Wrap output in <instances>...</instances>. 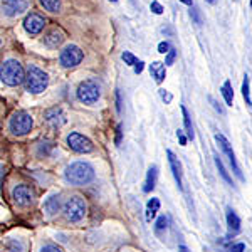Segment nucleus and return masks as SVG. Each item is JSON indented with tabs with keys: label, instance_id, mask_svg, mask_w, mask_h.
Wrapping results in <instances>:
<instances>
[{
	"label": "nucleus",
	"instance_id": "1",
	"mask_svg": "<svg viewBox=\"0 0 252 252\" xmlns=\"http://www.w3.org/2000/svg\"><path fill=\"white\" fill-rule=\"evenodd\" d=\"M64 178L71 185H88L94 180V168L86 161H74L66 168Z\"/></svg>",
	"mask_w": 252,
	"mask_h": 252
},
{
	"label": "nucleus",
	"instance_id": "2",
	"mask_svg": "<svg viewBox=\"0 0 252 252\" xmlns=\"http://www.w3.org/2000/svg\"><path fill=\"white\" fill-rule=\"evenodd\" d=\"M26 79V72L19 61L9 59L0 66V81L7 86H19Z\"/></svg>",
	"mask_w": 252,
	"mask_h": 252
},
{
	"label": "nucleus",
	"instance_id": "3",
	"mask_svg": "<svg viewBox=\"0 0 252 252\" xmlns=\"http://www.w3.org/2000/svg\"><path fill=\"white\" fill-rule=\"evenodd\" d=\"M24 81H26L27 91L32 93V94H39V93H42L44 89L47 88L49 76H47V72L42 71V69L31 66L27 69V74H26V79Z\"/></svg>",
	"mask_w": 252,
	"mask_h": 252
},
{
	"label": "nucleus",
	"instance_id": "4",
	"mask_svg": "<svg viewBox=\"0 0 252 252\" xmlns=\"http://www.w3.org/2000/svg\"><path fill=\"white\" fill-rule=\"evenodd\" d=\"M32 116L27 111H17L14 113V116L10 118V123H9V129L12 131V135H17V136H24L32 129Z\"/></svg>",
	"mask_w": 252,
	"mask_h": 252
},
{
	"label": "nucleus",
	"instance_id": "5",
	"mask_svg": "<svg viewBox=\"0 0 252 252\" xmlns=\"http://www.w3.org/2000/svg\"><path fill=\"white\" fill-rule=\"evenodd\" d=\"M76 94H78V99L81 101V103L94 104L96 101L99 99L101 91H99V86H97V83H94V81H91V79H88V81H83V83L79 84Z\"/></svg>",
	"mask_w": 252,
	"mask_h": 252
},
{
	"label": "nucleus",
	"instance_id": "6",
	"mask_svg": "<svg viewBox=\"0 0 252 252\" xmlns=\"http://www.w3.org/2000/svg\"><path fill=\"white\" fill-rule=\"evenodd\" d=\"M86 215V202L81 197H71L64 204V217L71 222H79Z\"/></svg>",
	"mask_w": 252,
	"mask_h": 252
},
{
	"label": "nucleus",
	"instance_id": "7",
	"mask_svg": "<svg viewBox=\"0 0 252 252\" xmlns=\"http://www.w3.org/2000/svg\"><path fill=\"white\" fill-rule=\"evenodd\" d=\"M83 56L84 54H83V51H81V47L71 44V46H66L61 51L59 63L63 67H76L81 61H83Z\"/></svg>",
	"mask_w": 252,
	"mask_h": 252
},
{
	"label": "nucleus",
	"instance_id": "8",
	"mask_svg": "<svg viewBox=\"0 0 252 252\" xmlns=\"http://www.w3.org/2000/svg\"><path fill=\"white\" fill-rule=\"evenodd\" d=\"M66 141H67L69 148L74 150V152H78V153H91L93 150H94L93 141L84 135H81V133H71V135H67Z\"/></svg>",
	"mask_w": 252,
	"mask_h": 252
},
{
	"label": "nucleus",
	"instance_id": "9",
	"mask_svg": "<svg viewBox=\"0 0 252 252\" xmlns=\"http://www.w3.org/2000/svg\"><path fill=\"white\" fill-rule=\"evenodd\" d=\"M215 141H217L219 146H220V150H222L223 153H225L227 158H229V163H230V166H232L234 173L237 175V178H239V180H244L242 172H241V168H239V163H237V158H235V153H234L232 146H230V143H229V140H227V138L223 136V135H215Z\"/></svg>",
	"mask_w": 252,
	"mask_h": 252
},
{
	"label": "nucleus",
	"instance_id": "10",
	"mask_svg": "<svg viewBox=\"0 0 252 252\" xmlns=\"http://www.w3.org/2000/svg\"><path fill=\"white\" fill-rule=\"evenodd\" d=\"M12 198L19 207H29L34 202L35 193L29 185H17L12 189Z\"/></svg>",
	"mask_w": 252,
	"mask_h": 252
},
{
	"label": "nucleus",
	"instance_id": "11",
	"mask_svg": "<svg viewBox=\"0 0 252 252\" xmlns=\"http://www.w3.org/2000/svg\"><path fill=\"white\" fill-rule=\"evenodd\" d=\"M29 7L27 0H3L2 10L7 17H17V15L24 14Z\"/></svg>",
	"mask_w": 252,
	"mask_h": 252
},
{
	"label": "nucleus",
	"instance_id": "12",
	"mask_svg": "<svg viewBox=\"0 0 252 252\" xmlns=\"http://www.w3.org/2000/svg\"><path fill=\"white\" fill-rule=\"evenodd\" d=\"M44 27H46V19L40 14L32 12V14H29L24 19V29L29 32V34H39V32H42Z\"/></svg>",
	"mask_w": 252,
	"mask_h": 252
},
{
	"label": "nucleus",
	"instance_id": "13",
	"mask_svg": "<svg viewBox=\"0 0 252 252\" xmlns=\"http://www.w3.org/2000/svg\"><path fill=\"white\" fill-rule=\"evenodd\" d=\"M44 118H46L47 125L52 126V128H61V126L66 123V116H64V113H63V109H61V108L47 109Z\"/></svg>",
	"mask_w": 252,
	"mask_h": 252
},
{
	"label": "nucleus",
	"instance_id": "14",
	"mask_svg": "<svg viewBox=\"0 0 252 252\" xmlns=\"http://www.w3.org/2000/svg\"><path fill=\"white\" fill-rule=\"evenodd\" d=\"M166 157H168V163H170V168H172V173L175 177V182H177V185L182 189V165L180 161H178V158L173 155V152H166Z\"/></svg>",
	"mask_w": 252,
	"mask_h": 252
},
{
	"label": "nucleus",
	"instance_id": "15",
	"mask_svg": "<svg viewBox=\"0 0 252 252\" xmlns=\"http://www.w3.org/2000/svg\"><path fill=\"white\" fill-rule=\"evenodd\" d=\"M59 209H61V197L59 195H56V193L51 195V197L44 202V212H46L49 217H52V215L58 214Z\"/></svg>",
	"mask_w": 252,
	"mask_h": 252
},
{
	"label": "nucleus",
	"instance_id": "16",
	"mask_svg": "<svg viewBox=\"0 0 252 252\" xmlns=\"http://www.w3.org/2000/svg\"><path fill=\"white\" fill-rule=\"evenodd\" d=\"M150 74H152V78H155L157 83H163V79L166 76L165 64L158 63V61H155L153 64H150Z\"/></svg>",
	"mask_w": 252,
	"mask_h": 252
},
{
	"label": "nucleus",
	"instance_id": "17",
	"mask_svg": "<svg viewBox=\"0 0 252 252\" xmlns=\"http://www.w3.org/2000/svg\"><path fill=\"white\" fill-rule=\"evenodd\" d=\"M64 40V34H63V31H58V29H54L52 32H49V34L44 37V42L47 44L49 47H58L61 42Z\"/></svg>",
	"mask_w": 252,
	"mask_h": 252
},
{
	"label": "nucleus",
	"instance_id": "18",
	"mask_svg": "<svg viewBox=\"0 0 252 252\" xmlns=\"http://www.w3.org/2000/svg\"><path fill=\"white\" fill-rule=\"evenodd\" d=\"M227 225H229L230 232H237L241 229V219L237 217V214L232 209H227Z\"/></svg>",
	"mask_w": 252,
	"mask_h": 252
},
{
	"label": "nucleus",
	"instance_id": "19",
	"mask_svg": "<svg viewBox=\"0 0 252 252\" xmlns=\"http://www.w3.org/2000/svg\"><path fill=\"white\" fill-rule=\"evenodd\" d=\"M157 166H150L148 173H146V182H145V187L143 190L145 192H152L153 189H155V184H157Z\"/></svg>",
	"mask_w": 252,
	"mask_h": 252
},
{
	"label": "nucleus",
	"instance_id": "20",
	"mask_svg": "<svg viewBox=\"0 0 252 252\" xmlns=\"http://www.w3.org/2000/svg\"><path fill=\"white\" fill-rule=\"evenodd\" d=\"M160 209V200L158 198H152L146 205V220H153L157 217V212Z\"/></svg>",
	"mask_w": 252,
	"mask_h": 252
},
{
	"label": "nucleus",
	"instance_id": "21",
	"mask_svg": "<svg viewBox=\"0 0 252 252\" xmlns=\"http://www.w3.org/2000/svg\"><path fill=\"white\" fill-rule=\"evenodd\" d=\"M182 113H184V125H185V133H187V138L193 140L195 138V133H193V126H192V120H190V115L187 111L185 106H182Z\"/></svg>",
	"mask_w": 252,
	"mask_h": 252
},
{
	"label": "nucleus",
	"instance_id": "22",
	"mask_svg": "<svg viewBox=\"0 0 252 252\" xmlns=\"http://www.w3.org/2000/svg\"><path fill=\"white\" fill-rule=\"evenodd\" d=\"M222 94L225 97V103L227 106H232V101H234V91H232V84L230 81H225L222 86Z\"/></svg>",
	"mask_w": 252,
	"mask_h": 252
},
{
	"label": "nucleus",
	"instance_id": "23",
	"mask_svg": "<svg viewBox=\"0 0 252 252\" xmlns=\"http://www.w3.org/2000/svg\"><path fill=\"white\" fill-rule=\"evenodd\" d=\"M39 2L44 9L52 12V14H56V12L61 10V0H39Z\"/></svg>",
	"mask_w": 252,
	"mask_h": 252
},
{
	"label": "nucleus",
	"instance_id": "24",
	"mask_svg": "<svg viewBox=\"0 0 252 252\" xmlns=\"http://www.w3.org/2000/svg\"><path fill=\"white\" fill-rule=\"evenodd\" d=\"M242 96L246 99V104H252V99H251V91H249V78L244 76V81H242Z\"/></svg>",
	"mask_w": 252,
	"mask_h": 252
},
{
	"label": "nucleus",
	"instance_id": "25",
	"mask_svg": "<svg viewBox=\"0 0 252 252\" xmlns=\"http://www.w3.org/2000/svg\"><path fill=\"white\" fill-rule=\"evenodd\" d=\"M214 158H215V165H217V168H219V172H220V175L223 177V180L229 182V184H230V177H229V173L225 172V168H223L222 160H220V158H219V155H215Z\"/></svg>",
	"mask_w": 252,
	"mask_h": 252
},
{
	"label": "nucleus",
	"instance_id": "26",
	"mask_svg": "<svg viewBox=\"0 0 252 252\" xmlns=\"http://www.w3.org/2000/svg\"><path fill=\"white\" fill-rule=\"evenodd\" d=\"M121 59H123L125 64H128V66H135L136 61H138L131 52H123V54H121Z\"/></svg>",
	"mask_w": 252,
	"mask_h": 252
},
{
	"label": "nucleus",
	"instance_id": "27",
	"mask_svg": "<svg viewBox=\"0 0 252 252\" xmlns=\"http://www.w3.org/2000/svg\"><path fill=\"white\" fill-rule=\"evenodd\" d=\"M166 223H168V219L166 217H160L157 220V227H155V230H157V234H160L161 230L166 229Z\"/></svg>",
	"mask_w": 252,
	"mask_h": 252
},
{
	"label": "nucleus",
	"instance_id": "28",
	"mask_svg": "<svg viewBox=\"0 0 252 252\" xmlns=\"http://www.w3.org/2000/svg\"><path fill=\"white\" fill-rule=\"evenodd\" d=\"M175 58H177V52H175L173 49H170V51L166 52V59H165V64H166V66H172Z\"/></svg>",
	"mask_w": 252,
	"mask_h": 252
},
{
	"label": "nucleus",
	"instance_id": "29",
	"mask_svg": "<svg viewBox=\"0 0 252 252\" xmlns=\"http://www.w3.org/2000/svg\"><path fill=\"white\" fill-rule=\"evenodd\" d=\"M150 9H152L153 14H157V15L163 14V7H161V3H160V2H152V5H150Z\"/></svg>",
	"mask_w": 252,
	"mask_h": 252
},
{
	"label": "nucleus",
	"instance_id": "30",
	"mask_svg": "<svg viewBox=\"0 0 252 252\" xmlns=\"http://www.w3.org/2000/svg\"><path fill=\"white\" fill-rule=\"evenodd\" d=\"M40 252H63V251H61L58 246H54V244H47V246L42 247V251Z\"/></svg>",
	"mask_w": 252,
	"mask_h": 252
},
{
	"label": "nucleus",
	"instance_id": "31",
	"mask_svg": "<svg viewBox=\"0 0 252 252\" xmlns=\"http://www.w3.org/2000/svg\"><path fill=\"white\" fill-rule=\"evenodd\" d=\"M168 51H170V44L168 42H160V44H158V52H160V54H166Z\"/></svg>",
	"mask_w": 252,
	"mask_h": 252
},
{
	"label": "nucleus",
	"instance_id": "32",
	"mask_svg": "<svg viewBox=\"0 0 252 252\" xmlns=\"http://www.w3.org/2000/svg\"><path fill=\"white\" fill-rule=\"evenodd\" d=\"M160 96H161V99H163L165 103H170V101L173 99V96L170 94V93H166L165 89H160Z\"/></svg>",
	"mask_w": 252,
	"mask_h": 252
},
{
	"label": "nucleus",
	"instance_id": "33",
	"mask_svg": "<svg viewBox=\"0 0 252 252\" xmlns=\"http://www.w3.org/2000/svg\"><path fill=\"white\" fill-rule=\"evenodd\" d=\"M177 136H178V140H180V145H182V146H185V145H187V136H185V133L182 131V129H178V131H177Z\"/></svg>",
	"mask_w": 252,
	"mask_h": 252
},
{
	"label": "nucleus",
	"instance_id": "34",
	"mask_svg": "<svg viewBox=\"0 0 252 252\" xmlns=\"http://www.w3.org/2000/svg\"><path fill=\"white\" fill-rule=\"evenodd\" d=\"M244 251H246V246H244L242 242L241 244H235L232 249H230V252H244Z\"/></svg>",
	"mask_w": 252,
	"mask_h": 252
},
{
	"label": "nucleus",
	"instance_id": "35",
	"mask_svg": "<svg viewBox=\"0 0 252 252\" xmlns=\"http://www.w3.org/2000/svg\"><path fill=\"white\" fill-rule=\"evenodd\" d=\"M143 67H145V63H141V61H136V64H135V72H136V74H141Z\"/></svg>",
	"mask_w": 252,
	"mask_h": 252
},
{
	"label": "nucleus",
	"instance_id": "36",
	"mask_svg": "<svg viewBox=\"0 0 252 252\" xmlns=\"http://www.w3.org/2000/svg\"><path fill=\"white\" fill-rule=\"evenodd\" d=\"M210 103H212V104H214V108H215V109H217V111H219V113H220V115H223V108L220 106V104H219V103H217V101H215V99H214V97H210Z\"/></svg>",
	"mask_w": 252,
	"mask_h": 252
},
{
	"label": "nucleus",
	"instance_id": "37",
	"mask_svg": "<svg viewBox=\"0 0 252 252\" xmlns=\"http://www.w3.org/2000/svg\"><path fill=\"white\" fill-rule=\"evenodd\" d=\"M3 177H5V166H3L2 163H0V187H2Z\"/></svg>",
	"mask_w": 252,
	"mask_h": 252
},
{
	"label": "nucleus",
	"instance_id": "38",
	"mask_svg": "<svg viewBox=\"0 0 252 252\" xmlns=\"http://www.w3.org/2000/svg\"><path fill=\"white\" fill-rule=\"evenodd\" d=\"M116 109H118V113L121 111V94L120 93H116Z\"/></svg>",
	"mask_w": 252,
	"mask_h": 252
},
{
	"label": "nucleus",
	"instance_id": "39",
	"mask_svg": "<svg viewBox=\"0 0 252 252\" xmlns=\"http://www.w3.org/2000/svg\"><path fill=\"white\" fill-rule=\"evenodd\" d=\"M190 9H192V7H190ZM190 15H192V17L195 19V22H197V24H200V17H198V15H197V10L192 9V10H190Z\"/></svg>",
	"mask_w": 252,
	"mask_h": 252
},
{
	"label": "nucleus",
	"instance_id": "40",
	"mask_svg": "<svg viewBox=\"0 0 252 252\" xmlns=\"http://www.w3.org/2000/svg\"><path fill=\"white\" fill-rule=\"evenodd\" d=\"M121 141V126H118L116 128V145H120Z\"/></svg>",
	"mask_w": 252,
	"mask_h": 252
},
{
	"label": "nucleus",
	"instance_id": "41",
	"mask_svg": "<svg viewBox=\"0 0 252 252\" xmlns=\"http://www.w3.org/2000/svg\"><path fill=\"white\" fill-rule=\"evenodd\" d=\"M180 2H182V3H185V5H189V7H192V5H193L192 0H180Z\"/></svg>",
	"mask_w": 252,
	"mask_h": 252
},
{
	"label": "nucleus",
	"instance_id": "42",
	"mask_svg": "<svg viewBox=\"0 0 252 252\" xmlns=\"http://www.w3.org/2000/svg\"><path fill=\"white\" fill-rule=\"evenodd\" d=\"M178 252H189V249H187L185 246H180V247H178Z\"/></svg>",
	"mask_w": 252,
	"mask_h": 252
},
{
	"label": "nucleus",
	"instance_id": "43",
	"mask_svg": "<svg viewBox=\"0 0 252 252\" xmlns=\"http://www.w3.org/2000/svg\"><path fill=\"white\" fill-rule=\"evenodd\" d=\"M207 2H209V3H215V0H207Z\"/></svg>",
	"mask_w": 252,
	"mask_h": 252
},
{
	"label": "nucleus",
	"instance_id": "44",
	"mask_svg": "<svg viewBox=\"0 0 252 252\" xmlns=\"http://www.w3.org/2000/svg\"><path fill=\"white\" fill-rule=\"evenodd\" d=\"M0 46H2V40H0Z\"/></svg>",
	"mask_w": 252,
	"mask_h": 252
},
{
	"label": "nucleus",
	"instance_id": "45",
	"mask_svg": "<svg viewBox=\"0 0 252 252\" xmlns=\"http://www.w3.org/2000/svg\"><path fill=\"white\" fill-rule=\"evenodd\" d=\"M251 7H252V0H251Z\"/></svg>",
	"mask_w": 252,
	"mask_h": 252
},
{
	"label": "nucleus",
	"instance_id": "46",
	"mask_svg": "<svg viewBox=\"0 0 252 252\" xmlns=\"http://www.w3.org/2000/svg\"><path fill=\"white\" fill-rule=\"evenodd\" d=\"M113 2H116V0H113Z\"/></svg>",
	"mask_w": 252,
	"mask_h": 252
}]
</instances>
